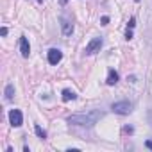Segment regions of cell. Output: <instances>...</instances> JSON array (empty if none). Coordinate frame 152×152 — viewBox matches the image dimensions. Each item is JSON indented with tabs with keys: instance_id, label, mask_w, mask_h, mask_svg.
<instances>
[{
	"instance_id": "cell-1",
	"label": "cell",
	"mask_w": 152,
	"mask_h": 152,
	"mask_svg": "<svg viewBox=\"0 0 152 152\" xmlns=\"http://www.w3.org/2000/svg\"><path fill=\"white\" fill-rule=\"evenodd\" d=\"M104 116V111H90V113H79V115H72L68 116L70 125H81V127H93L100 118Z\"/></svg>"
},
{
	"instance_id": "cell-2",
	"label": "cell",
	"mask_w": 152,
	"mask_h": 152,
	"mask_svg": "<svg viewBox=\"0 0 152 152\" xmlns=\"http://www.w3.org/2000/svg\"><path fill=\"white\" fill-rule=\"evenodd\" d=\"M111 111L116 113V115H129L132 111V102L129 100H122V102H115L111 106Z\"/></svg>"
},
{
	"instance_id": "cell-3",
	"label": "cell",
	"mask_w": 152,
	"mask_h": 152,
	"mask_svg": "<svg viewBox=\"0 0 152 152\" xmlns=\"http://www.w3.org/2000/svg\"><path fill=\"white\" fill-rule=\"evenodd\" d=\"M102 45H104V41H102V38H93L88 45H86V48H84V52L88 54V56H93V54H97V52H100V48H102Z\"/></svg>"
},
{
	"instance_id": "cell-4",
	"label": "cell",
	"mask_w": 152,
	"mask_h": 152,
	"mask_svg": "<svg viewBox=\"0 0 152 152\" xmlns=\"http://www.w3.org/2000/svg\"><path fill=\"white\" fill-rule=\"evenodd\" d=\"M9 122H11L13 127H20V125L23 124V115H22V111H20V109H11V111H9Z\"/></svg>"
},
{
	"instance_id": "cell-5",
	"label": "cell",
	"mask_w": 152,
	"mask_h": 152,
	"mask_svg": "<svg viewBox=\"0 0 152 152\" xmlns=\"http://www.w3.org/2000/svg\"><path fill=\"white\" fill-rule=\"evenodd\" d=\"M59 22H61V32H63V36H72V32H73V23H72V20L66 18V16H61Z\"/></svg>"
},
{
	"instance_id": "cell-6",
	"label": "cell",
	"mask_w": 152,
	"mask_h": 152,
	"mask_svg": "<svg viewBox=\"0 0 152 152\" xmlns=\"http://www.w3.org/2000/svg\"><path fill=\"white\" fill-rule=\"evenodd\" d=\"M47 59H48L50 64H59L61 59H63V52H61L59 48H50V50L47 52Z\"/></svg>"
},
{
	"instance_id": "cell-7",
	"label": "cell",
	"mask_w": 152,
	"mask_h": 152,
	"mask_svg": "<svg viewBox=\"0 0 152 152\" xmlns=\"http://www.w3.org/2000/svg\"><path fill=\"white\" fill-rule=\"evenodd\" d=\"M20 54H22V57H29V54H31V45H29V39L25 38V36H22L20 38Z\"/></svg>"
},
{
	"instance_id": "cell-8",
	"label": "cell",
	"mask_w": 152,
	"mask_h": 152,
	"mask_svg": "<svg viewBox=\"0 0 152 152\" xmlns=\"http://www.w3.org/2000/svg\"><path fill=\"white\" fill-rule=\"evenodd\" d=\"M118 79H120V75H118V72L111 68V70L107 72V79H106V83H107L109 86H115V84L118 83Z\"/></svg>"
},
{
	"instance_id": "cell-9",
	"label": "cell",
	"mask_w": 152,
	"mask_h": 152,
	"mask_svg": "<svg viewBox=\"0 0 152 152\" xmlns=\"http://www.w3.org/2000/svg\"><path fill=\"white\" fill-rule=\"evenodd\" d=\"M75 99H77L75 91H72V90H63V100H64V102H70V100H75Z\"/></svg>"
},
{
	"instance_id": "cell-10",
	"label": "cell",
	"mask_w": 152,
	"mask_h": 152,
	"mask_svg": "<svg viewBox=\"0 0 152 152\" xmlns=\"http://www.w3.org/2000/svg\"><path fill=\"white\" fill-rule=\"evenodd\" d=\"M4 93H6V100H13L15 99V86L13 84H7L6 90H4Z\"/></svg>"
},
{
	"instance_id": "cell-11",
	"label": "cell",
	"mask_w": 152,
	"mask_h": 152,
	"mask_svg": "<svg viewBox=\"0 0 152 152\" xmlns=\"http://www.w3.org/2000/svg\"><path fill=\"white\" fill-rule=\"evenodd\" d=\"M34 131H36L38 138H41V140H45V138H47V132H45V129H41L39 125H36V127H34Z\"/></svg>"
},
{
	"instance_id": "cell-12",
	"label": "cell",
	"mask_w": 152,
	"mask_h": 152,
	"mask_svg": "<svg viewBox=\"0 0 152 152\" xmlns=\"http://www.w3.org/2000/svg\"><path fill=\"white\" fill-rule=\"evenodd\" d=\"M134 25H136V18L132 16V18L129 20V23H127V29H134Z\"/></svg>"
},
{
	"instance_id": "cell-13",
	"label": "cell",
	"mask_w": 152,
	"mask_h": 152,
	"mask_svg": "<svg viewBox=\"0 0 152 152\" xmlns=\"http://www.w3.org/2000/svg\"><path fill=\"white\" fill-rule=\"evenodd\" d=\"M124 132H125V134H132V132H134V129H132L131 125H125V127H124Z\"/></svg>"
},
{
	"instance_id": "cell-14",
	"label": "cell",
	"mask_w": 152,
	"mask_h": 152,
	"mask_svg": "<svg viewBox=\"0 0 152 152\" xmlns=\"http://www.w3.org/2000/svg\"><path fill=\"white\" fill-rule=\"evenodd\" d=\"M125 39H127V41L132 39V29H127V32H125Z\"/></svg>"
},
{
	"instance_id": "cell-15",
	"label": "cell",
	"mask_w": 152,
	"mask_h": 152,
	"mask_svg": "<svg viewBox=\"0 0 152 152\" xmlns=\"http://www.w3.org/2000/svg\"><path fill=\"white\" fill-rule=\"evenodd\" d=\"M100 23H102V25H107V23H109V16H102V18H100Z\"/></svg>"
},
{
	"instance_id": "cell-16",
	"label": "cell",
	"mask_w": 152,
	"mask_h": 152,
	"mask_svg": "<svg viewBox=\"0 0 152 152\" xmlns=\"http://www.w3.org/2000/svg\"><path fill=\"white\" fill-rule=\"evenodd\" d=\"M7 32H9L7 27H2V29H0V34H2V36H7Z\"/></svg>"
},
{
	"instance_id": "cell-17",
	"label": "cell",
	"mask_w": 152,
	"mask_h": 152,
	"mask_svg": "<svg viewBox=\"0 0 152 152\" xmlns=\"http://www.w3.org/2000/svg\"><path fill=\"white\" fill-rule=\"evenodd\" d=\"M145 147H147V148H150V150H152V140H147V141H145Z\"/></svg>"
},
{
	"instance_id": "cell-18",
	"label": "cell",
	"mask_w": 152,
	"mask_h": 152,
	"mask_svg": "<svg viewBox=\"0 0 152 152\" xmlns=\"http://www.w3.org/2000/svg\"><path fill=\"white\" fill-rule=\"evenodd\" d=\"M148 124L152 125V109H148Z\"/></svg>"
},
{
	"instance_id": "cell-19",
	"label": "cell",
	"mask_w": 152,
	"mask_h": 152,
	"mask_svg": "<svg viewBox=\"0 0 152 152\" xmlns=\"http://www.w3.org/2000/svg\"><path fill=\"white\" fill-rule=\"evenodd\" d=\"M66 4V0H61V6H64Z\"/></svg>"
},
{
	"instance_id": "cell-20",
	"label": "cell",
	"mask_w": 152,
	"mask_h": 152,
	"mask_svg": "<svg viewBox=\"0 0 152 152\" xmlns=\"http://www.w3.org/2000/svg\"><path fill=\"white\" fill-rule=\"evenodd\" d=\"M38 2H43V0H38Z\"/></svg>"
},
{
	"instance_id": "cell-21",
	"label": "cell",
	"mask_w": 152,
	"mask_h": 152,
	"mask_svg": "<svg viewBox=\"0 0 152 152\" xmlns=\"http://www.w3.org/2000/svg\"><path fill=\"white\" fill-rule=\"evenodd\" d=\"M136 2H140V0H136Z\"/></svg>"
}]
</instances>
